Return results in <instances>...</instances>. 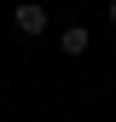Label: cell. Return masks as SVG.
I'll return each instance as SVG.
<instances>
[{"instance_id": "1", "label": "cell", "mask_w": 116, "mask_h": 122, "mask_svg": "<svg viewBox=\"0 0 116 122\" xmlns=\"http://www.w3.org/2000/svg\"><path fill=\"white\" fill-rule=\"evenodd\" d=\"M12 29H18V35H47V6H41V0H18V12H12Z\"/></svg>"}, {"instance_id": "2", "label": "cell", "mask_w": 116, "mask_h": 122, "mask_svg": "<svg viewBox=\"0 0 116 122\" xmlns=\"http://www.w3.org/2000/svg\"><path fill=\"white\" fill-rule=\"evenodd\" d=\"M87 47H93V29H87V23H70L64 35H58V52H64V58H81Z\"/></svg>"}, {"instance_id": "3", "label": "cell", "mask_w": 116, "mask_h": 122, "mask_svg": "<svg viewBox=\"0 0 116 122\" xmlns=\"http://www.w3.org/2000/svg\"><path fill=\"white\" fill-rule=\"evenodd\" d=\"M110 23H116V0H110Z\"/></svg>"}]
</instances>
